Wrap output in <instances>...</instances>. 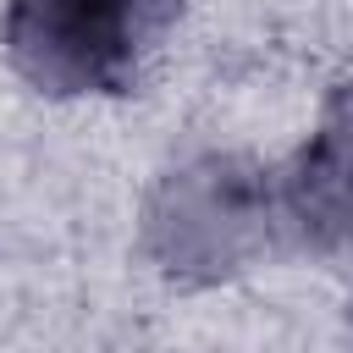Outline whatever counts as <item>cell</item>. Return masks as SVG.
<instances>
[{"label": "cell", "mask_w": 353, "mask_h": 353, "mask_svg": "<svg viewBox=\"0 0 353 353\" xmlns=\"http://www.w3.org/2000/svg\"><path fill=\"white\" fill-rule=\"evenodd\" d=\"M171 0H17L11 61L50 94L121 88Z\"/></svg>", "instance_id": "cell-1"}]
</instances>
